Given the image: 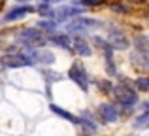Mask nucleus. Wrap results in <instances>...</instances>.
Instances as JSON below:
<instances>
[{"instance_id": "8", "label": "nucleus", "mask_w": 149, "mask_h": 136, "mask_svg": "<svg viewBox=\"0 0 149 136\" xmlns=\"http://www.w3.org/2000/svg\"><path fill=\"white\" fill-rule=\"evenodd\" d=\"M32 11H34V8H32V6H17V8H13V10L8 11V13L4 15L2 21H4V23H13V21H19V19H23L25 15L32 13Z\"/></svg>"}, {"instance_id": "17", "label": "nucleus", "mask_w": 149, "mask_h": 136, "mask_svg": "<svg viewBox=\"0 0 149 136\" xmlns=\"http://www.w3.org/2000/svg\"><path fill=\"white\" fill-rule=\"evenodd\" d=\"M95 83H96V87L100 89V93H104V95H109V93H113V89H115L113 83L108 81V80H96Z\"/></svg>"}, {"instance_id": "10", "label": "nucleus", "mask_w": 149, "mask_h": 136, "mask_svg": "<svg viewBox=\"0 0 149 136\" xmlns=\"http://www.w3.org/2000/svg\"><path fill=\"white\" fill-rule=\"evenodd\" d=\"M49 110L53 112L55 115H58V117H62V119H66V121L74 123V125H79V123H81V117H77V115H74V114H70V112L62 110V108L57 106V104H49Z\"/></svg>"}, {"instance_id": "19", "label": "nucleus", "mask_w": 149, "mask_h": 136, "mask_svg": "<svg viewBox=\"0 0 149 136\" xmlns=\"http://www.w3.org/2000/svg\"><path fill=\"white\" fill-rule=\"evenodd\" d=\"M147 123H149V112H143V114L134 121V125L136 127H143V125H147Z\"/></svg>"}, {"instance_id": "6", "label": "nucleus", "mask_w": 149, "mask_h": 136, "mask_svg": "<svg viewBox=\"0 0 149 136\" xmlns=\"http://www.w3.org/2000/svg\"><path fill=\"white\" fill-rule=\"evenodd\" d=\"M108 42H109V45H111L113 49H121V51H123V49H128V45H130V40H128L119 29L109 30L108 32Z\"/></svg>"}, {"instance_id": "11", "label": "nucleus", "mask_w": 149, "mask_h": 136, "mask_svg": "<svg viewBox=\"0 0 149 136\" xmlns=\"http://www.w3.org/2000/svg\"><path fill=\"white\" fill-rule=\"evenodd\" d=\"M47 42H51L53 45L62 47V49H70V47H72V42H70V36H68V34H49V36H47Z\"/></svg>"}, {"instance_id": "9", "label": "nucleus", "mask_w": 149, "mask_h": 136, "mask_svg": "<svg viewBox=\"0 0 149 136\" xmlns=\"http://www.w3.org/2000/svg\"><path fill=\"white\" fill-rule=\"evenodd\" d=\"M81 13H83V10H81V8L64 6V8H58V10H55V19H57V21H64V19L76 17V15H81Z\"/></svg>"}, {"instance_id": "24", "label": "nucleus", "mask_w": 149, "mask_h": 136, "mask_svg": "<svg viewBox=\"0 0 149 136\" xmlns=\"http://www.w3.org/2000/svg\"><path fill=\"white\" fill-rule=\"evenodd\" d=\"M19 2H26V0H19Z\"/></svg>"}, {"instance_id": "1", "label": "nucleus", "mask_w": 149, "mask_h": 136, "mask_svg": "<svg viewBox=\"0 0 149 136\" xmlns=\"http://www.w3.org/2000/svg\"><path fill=\"white\" fill-rule=\"evenodd\" d=\"M113 96H115L117 104L127 108V110H130V108H134L138 104V91L132 89V83H128L127 80L123 81V85H117L113 89Z\"/></svg>"}, {"instance_id": "5", "label": "nucleus", "mask_w": 149, "mask_h": 136, "mask_svg": "<svg viewBox=\"0 0 149 136\" xmlns=\"http://www.w3.org/2000/svg\"><path fill=\"white\" fill-rule=\"evenodd\" d=\"M68 77H70V80H72L83 93L89 91V76H87L85 68L81 66L79 63H74L72 66H70V70H68Z\"/></svg>"}, {"instance_id": "13", "label": "nucleus", "mask_w": 149, "mask_h": 136, "mask_svg": "<svg viewBox=\"0 0 149 136\" xmlns=\"http://www.w3.org/2000/svg\"><path fill=\"white\" fill-rule=\"evenodd\" d=\"M74 49H76V53H77L79 57H91V55H93L91 45H89L87 42L83 40V38H79V36L74 40Z\"/></svg>"}, {"instance_id": "3", "label": "nucleus", "mask_w": 149, "mask_h": 136, "mask_svg": "<svg viewBox=\"0 0 149 136\" xmlns=\"http://www.w3.org/2000/svg\"><path fill=\"white\" fill-rule=\"evenodd\" d=\"M19 38L25 45L29 47H36V49H42L45 44H47V38L42 34V30L38 29H23L19 32Z\"/></svg>"}, {"instance_id": "7", "label": "nucleus", "mask_w": 149, "mask_h": 136, "mask_svg": "<svg viewBox=\"0 0 149 136\" xmlns=\"http://www.w3.org/2000/svg\"><path fill=\"white\" fill-rule=\"evenodd\" d=\"M98 115L102 117V121H106V123L119 121V112H117V108L113 106V104H109V102H104V104L98 106Z\"/></svg>"}, {"instance_id": "23", "label": "nucleus", "mask_w": 149, "mask_h": 136, "mask_svg": "<svg viewBox=\"0 0 149 136\" xmlns=\"http://www.w3.org/2000/svg\"><path fill=\"white\" fill-rule=\"evenodd\" d=\"M4 4H6V0H0V10L4 8Z\"/></svg>"}, {"instance_id": "4", "label": "nucleus", "mask_w": 149, "mask_h": 136, "mask_svg": "<svg viewBox=\"0 0 149 136\" xmlns=\"http://www.w3.org/2000/svg\"><path fill=\"white\" fill-rule=\"evenodd\" d=\"M2 64L8 68H23V66H32L34 61L26 53H6L2 57Z\"/></svg>"}, {"instance_id": "20", "label": "nucleus", "mask_w": 149, "mask_h": 136, "mask_svg": "<svg viewBox=\"0 0 149 136\" xmlns=\"http://www.w3.org/2000/svg\"><path fill=\"white\" fill-rule=\"evenodd\" d=\"M111 10H113V11H117V13H128V8H127V6H123V4H113Z\"/></svg>"}, {"instance_id": "25", "label": "nucleus", "mask_w": 149, "mask_h": 136, "mask_svg": "<svg viewBox=\"0 0 149 136\" xmlns=\"http://www.w3.org/2000/svg\"><path fill=\"white\" fill-rule=\"evenodd\" d=\"M132 136H140V134H132Z\"/></svg>"}, {"instance_id": "21", "label": "nucleus", "mask_w": 149, "mask_h": 136, "mask_svg": "<svg viewBox=\"0 0 149 136\" xmlns=\"http://www.w3.org/2000/svg\"><path fill=\"white\" fill-rule=\"evenodd\" d=\"M83 6H102L104 0H79Z\"/></svg>"}, {"instance_id": "18", "label": "nucleus", "mask_w": 149, "mask_h": 136, "mask_svg": "<svg viewBox=\"0 0 149 136\" xmlns=\"http://www.w3.org/2000/svg\"><path fill=\"white\" fill-rule=\"evenodd\" d=\"M38 27H40V29H44L45 32H49V34H55L57 23H55V21H40V23H38Z\"/></svg>"}, {"instance_id": "14", "label": "nucleus", "mask_w": 149, "mask_h": 136, "mask_svg": "<svg viewBox=\"0 0 149 136\" xmlns=\"http://www.w3.org/2000/svg\"><path fill=\"white\" fill-rule=\"evenodd\" d=\"M79 127H81V130H83V134H87V136H93V134L98 133V127H96V123L93 121V119H85V117H81Z\"/></svg>"}, {"instance_id": "2", "label": "nucleus", "mask_w": 149, "mask_h": 136, "mask_svg": "<svg viewBox=\"0 0 149 136\" xmlns=\"http://www.w3.org/2000/svg\"><path fill=\"white\" fill-rule=\"evenodd\" d=\"M104 25L102 21H98V19H93V17H77L76 21L68 23V32L70 34H85L89 32L91 29H100V27Z\"/></svg>"}, {"instance_id": "16", "label": "nucleus", "mask_w": 149, "mask_h": 136, "mask_svg": "<svg viewBox=\"0 0 149 136\" xmlns=\"http://www.w3.org/2000/svg\"><path fill=\"white\" fill-rule=\"evenodd\" d=\"M130 63L140 68H149V57L142 55V53H134V55H130Z\"/></svg>"}, {"instance_id": "26", "label": "nucleus", "mask_w": 149, "mask_h": 136, "mask_svg": "<svg viewBox=\"0 0 149 136\" xmlns=\"http://www.w3.org/2000/svg\"><path fill=\"white\" fill-rule=\"evenodd\" d=\"M57 2H58V0H57Z\"/></svg>"}, {"instance_id": "12", "label": "nucleus", "mask_w": 149, "mask_h": 136, "mask_svg": "<svg viewBox=\"0 0 149 136\" xmlns=\"http://www.w3.org/2000/svg\"><path fill=\"white\" fill-rule=\"evenodd\" d=\"M132 44L136 47V53H142V55L149 57V36L147 34H138Z\"/></svg>"}, {"instance_id": "22", "label": "nucleus", "mask_w": 149, "mask_h": 136, "mask_svg": "<svg viewBox=\"0 0 149 136\" xmlns=\"http://www.w3.org/2000/svg\"><path fill=\"white\" fill-rule=\"evenodd\" d=\"M143 110L149 112V100H147V102H143Z\"/></svg>"}, {"instance_id": "15", "label": "nucleus", "mask_w": 149, "mask_h": 136, "mask_svg": "<svg viewBox=\"0 0 149 136\" xmlns=\"http://www.w3.org/2000/svg\"><path fill=\"white\" fill-rule=\"evenodd\" d=\"M134 89L138 93H149V76H140L134 80Z\"/></svg>"}]
</instances>
